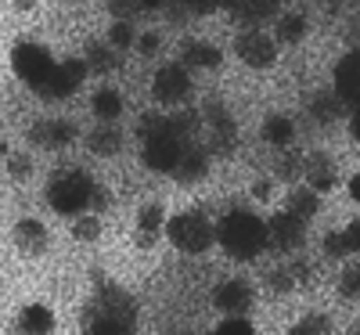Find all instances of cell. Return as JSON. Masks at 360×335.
I'll return each mask as SVG.
<instances>
[{
    "instance_id": "6da1fadb",
    "label": "cell",
    "mask_w": 360,
    "mask_h": 335,
    "mask_svg": "<svg viewBox=\"0 0 360 335\" xmlns=\"http://www.w3.org/2000/svg\"><path fill=\"white\" fill-rule=\"evenodd\" d=\"M83 335H134L137 328V303L127 289L119 285H101L86 299L79 314Z\"/></svg>"
},
{
    "instance_id": "7a4b0ae2",
    "label": "cell",
    "mask_w": 360,
    "mask_h": 335,
    "mask_svg": "<svg viewBox=\"0 0 360 335\" xmlns=\"http://www.w3.org/2000/svg\"><path fill=\"white\" fill-rule=\"evenodd\" d=\"M217 241L231 260L249 263L266 249V220L249 213V209H231L217 224Z\"/></svg>"
},
{
    "instance_id": "3957f363",
    "label": "cell",
    "mask_w": 360,
    "mask_h": 335,
    "mask_svg": "<svg viewBox=\"0 0 360 335\" xmlns=\"http://www.w3.org/2000/svg\"><path fill=\"white\" fill-rule=\"evenodd\" d=\"M94 188L98 180L83 173V170H62L51 177L47 184V202L54 213H62V217H83L90 209V198H94Z\"/></svg>"
},
{
    "instance_id": "277c9868",
    "label": "cell",
    "mask_w": 360,
    "mask_h": 335,
    "mask_svg": "<svg viewBox=\"0 0 360 335\" xmlns=\"http://www.w3.org/2000/svg\"><path fill=\"white\" fill-rule=\"evenodd\" d=\"M166 238L173 241V249L188 253V256H202L213 249L217 241V227L209 224V217H202L198 209H184L176 217L166 220Z\"/></svg>"
},
{
    "instance_id": "5b68a950",
    "label": "cell",
    "mask_w": 360,
    "mask_h": 335,
    "mask_svg": "<svg viewBox=\"0 0 360 335\" xmlns=\"http://www.w3.org/2000/svg\"><path fill=\"white\" fill-rule=\"evenodd\" d=\"M11 69H15V76H18L25 87L40 90V87L54 76L58 62H54V54H51L44 44H37V40H18L15 51H11Z\"/></svg>"
},
{
    "instance_id": "8992f818",
    "label": "cell",
    "mask_w": 360,
    "mask_h": 335,
    "mask_svg": "<svg viewBox=\"0 0 360 335\" xmlns=\"http://www.w3.org/2000/svg\"><path fill=\"white\" fill-rule=\"evenodd\" d=\"M184 148H188V141H180L176 134L162 130V134H155V137L141 141V163H144L148 170H155V173H169V177H173L180 156H184Z\"/></svg>"
},
{
    "instance_id": "52a82bcc",
    "label": "cell",
    "mask_w": 360,
    "mask_h": 335,
    "mask_svg": "<svg viewBox=\"0 0 360 335\" xmlns=\"http://www.w3.org/2000/svg\"><path fill=\"white\" fill-rule=\"evenodd\" d=\"M234 51L249 69H270L278 62V44L266 29H242V33L234 37Z\"/></svg>"
},
{
    "instance_id": "ba28073f",
    "label": "cell",
    "mask_w": 360,
    "mask_h": 335,
    "mask_svg": "<svg viewBox=\"0 0 360 335\" xmlns=\"http://www.w3.org/2000/svg\"><path fill=\"white\" fill-rule=\"evenodd\" d=\"M191 72L180 65V62H169L162 65L155 76H152V98L159 105H180V101H188L191 98Z\"/></svg>"
},
{
    "instance_id": "9c48e42d",
    "label": "cell",
    "mask_w": 360,
    "mask_h": 335,
    "mask_svg": "<svg viewBox=\"0 0 360 335\" xmlns=\"http://www.w3.org/2000/svg\"><path fill=\"white\" fill-rule=\"evenodd\" d=\"M266 246L274 253H299L307 246V224L295 220L292 213H274V217L266 220Z\"/></svg>"
},
{
    "instance_id": "30bf717a",
    "label": "cell",
    "mask_w": 360,
    "mask_h": 335,
    "mask_svg": "<svg viewBox=\"0 0 360 335\" xmlns=\"http://www.w3.org/2000/svg\"><path fill=\"white\" fill-rule=\"evenodd\" d=\"M213 307L224 317H249L256 307V289L245 278H231V282L213 289Z\"/></svg>"
},
{
    "instance_id": "8fae6325",
    "label": "cell",
    "mask_w": 360,
    "mask_h": 335,
    "mask_svg": "<svg viewBox=\"0 0 360 335\" xmlns=\"http://www.w3.org/2000/svg\"><path fill=\"white\" fill-rule=\"evenodd\" d=\"M90 76V69H86V62L83 58H65V62H58V69H54V76L37 90L40 98H47V101H58V98H72L76 90L83 87V80Z\"/></svg>"
},
{
    "instance_id": "7c38bea8",
    "label": "cell",
    "mask_w": 360,
    "mask_h": 335,
    "mask_svg": "<svg viewBox=\"0 0 360 335\" xmlns=\"http://www.w3.org/2000/svg\"><path fill=\"white\" fill-rule=\"evenodd\" d=\"M205 119H209V148L205 151L209 156H231L238 144V123L231 119V112L220 101H209Z\"/></svg>"
},
{
    "instance_id": "4fadbf2b",
    "label": "cell",
    "mask_w": 360,
    "mask_h": 335,
    "mask_svg": "<svg viewBox=\"0 0 360 335\" xmlns=\"http://www.w3.org/2000/svg\"><path fill=\"white\" fill-rule=\"evenodd\" d=\"M29 141L37 148H47V151H62L76 141V123L72 119H62V115H51V119H37L29 127Z\"/></svg>"
},
{
    "instance_id": "5bb4252c",
    "label": "cell",
    "mask_w": 360,
    "mask_h": 335,
    "mask_svg": "<svg viewBox=\"0 0 360 335\" xmlns=\"http://www.w3.org/2000/svg\"><path fill=\"white\" fill-rule=\"evenodd\" d=\"M11 241L22 256H44L51 249V231L44 227V220L37 217H22L11 231Z\"/></svg>"
},
{
    "instance_id": "9a60e30c",
    "label": "cell",
    "mask_w": 360,
    "mask_h": 335,
    "mask_svg": "<svg viewBox=\"0 0 360 335\" xmlns=\"http://www.w3.org/2000/svg\"><path fill=\"white\" fill-rule=\"evenodd\" d=\"M303 180H307V188L310 191H332L339 184V166L332 156H324V151H310L307 163H303Z\"/></svg>"
},
{
    "instance_id": "2e32d148",
    "label": "cell",
    "mask_w": 360,
    "mask_h": 335,
    "mask_svg": "<svg viewBox=\"0 0 360 335\" xmlns=\"http://www.w3.org/2000/svg\"><path fill=\"white\" fill-rule=\"evenodd\" d=\"M335 94L353 108L360 105V51H349L335 65Z\"/></svg>"
},
{
    "instance_id": "e0dca14e",
    "label": "cell",
    "mask_w": 360,
    "mask_h": 335,
    "mask_svg": "<svg viewBox=\"0 0 360 335\" xmlns=\"http://www.w3.org/2000/svg\"><path fill=\"white\" fill-rule=\"evenodd\" d=\"M205 177H209V151L202 144H188L184 156H180V163H176V170H173V180L184 184V188H191V184H202Z\"/></svg>"
},
{
    "instance_id": "ac0fdd59",
    "label": "cell",
    "mask_w": 360,
    "mask_h": 335,
    "mask_svg": "<svg viewBox=\"0 0 360 335\" xmlns=\"http://www.w3.org/2000/svg\"><path fill=\"white\" fill-rule=\"evenodd\" d=\"M234 22L245 25V29H263L266 22H278L281 15V4L278 0H242V4L231 8Z\"/></svg>"
},
{
    "instance_id": "d6986e66",
    "label": "cell",
    "mask_w": 360,
    "mask_h": 335,
    "mask_svg": "<svg viewBox=\"0 0 360 335\" xmlns=\"http://www.w3.org/2000/svg\"><path fill=\"white\" fill-rule=\"evenodd\" d=\"M224 62V51L217 44L209 40H188L184 47H180V65H184L188 72L191 69H217Z\"/></svg>"
},
{
    "instance_id": "ffe728a7",
    "label": "cell",
    "mask_w": 360,
    "mask_h": 335,
    "mask_svg": "<svg viewBox=\"0 0 360 335\" xmlns=\"http://www.w3.org/2000/svg\"><path fill=\"white\" fill-rule=\"evenodd\" d=\"M51 331H54V314L47 303H29L18 310L15 335H51Z\"/></svg>"
},
{
    "instance_id": "44dd1931",
    "label": "cell",
    "mask_w": 360,
    "mask_h": 335,
    "mask_svg": "<svg viewBox=\"0 0 360 335\" xmlns=\"http://www.w3.org/2000/svg\"><path fill=\"white\" fill-rule=\"evenodd\" d=\"M166 209H162V202H148V206H141L137 209V246H155V238H159V231L166 227Z\"/></svg>"
},
{
    "instance_id": "7402d4cb",
    "label": "cell",
    "mask_w": 360,
    "mask_h": 335,
    "mask_svg": "<svg viewBox=\"0 0 360 335\" xmlns=\"http://www.w3.org/2000/svg\"><path fill=\"white\" fill-rule=\"evenodd\" d=\"M285 213H292L295 220L310 224L317 213H321V195L310 191L307 184H292V191H288V198H285Z\"/></svg>"
},
{
    "instance_id": "603a6c76",
    "label": "cell",
    "mask_w": 360,
    "mask_h": 335,
    "mask_svg": "<svg viewBox=\"0 0 360 335\" xmlns=\"http://www.w3.org/2000/svg\"><path fill=\"white\" fill-rule=\"evenodd\" d=\"M310 115L317 119V123H335V119H342L349 112V105L335 94V90H317V94H310Z\"/></svg>"
},
{
    "instance_id": "cb8c5ba5",
    "label": "cell",
    "mask_w": 360,
    "mask_h": 335,
    "mask_svg": "<svg viewBox=\"0 0 360 335\" xmlns=\"http://www.w3.org/2000/svg\"><path fill=\"white\" fill-rule=\"evenodd\" d=\"M90 108H94V115L101 119V123H115L127 108V98H123V90H115V87H98Z\"/></svg>"
},
{
    "instance_id": "d4e9b609",
    "label": "cell",
    "mask_w": 360,
    "mask_h": 335,
    "mask_svg": "<svg viewBox=\"0 0 360 335\" xmlns=\"http://www.w3.org/2000/svg\"><path fill=\"white\" fill-rule=\"evenodd\" d=\"M307 15L303 11H281L278 22H274V44H299V40H307Z\"/></svg>"
},
{
    "instance_id": "484cf974",
    "label": "cell",
    "mask_w": 360,
    "mask_h": 335,
    "mask_svg": "<svg viewBox=\"0 0 360 335\" xmlns=\"http://www.w3.org/2000/svg\"><path fill=\"white\" fill-rule=\"evenodd\" d=\"M83 62H86V69L94 72V76H105V72H112L119 65V54H115V47H108V40L105 44L101 40H90Z\"/></svg>"
},
{
    "instance_id": "4316f807",
    "label": "cell",
    "mask_w": 360,
    "mask_h": 335,
    "mask_svg": "<svg viewBox=\"0 0 360 335\" xmlns=\"http://www.w3.org/2000/svg\"><path fill=\"white\" fill-rule=\"evenodd\" d=\"M86 148L94 151V156L112 159V156H119V151H123V134H119L112 123H105V127H98L94 134H86Z\"/></svg>"
},
{
    "instance_id": "83f0119b",
    "label": "cell",
    "mask_w": 360,
    "mask_h": 335,
    "mask_svg": "<svg viewBox=\"0 0 360 335\" xmlns=\"http://www.w3.org/2000/svg\"><path fill=\"white\" fill-rule=\"evenodd\" d=\"M263 141L274 144V148H288V144L295 141V123H292L288 115H281V112L266 115V119H263Z\"/></svg>"
},
{
    "instance_id": "f1b7e54d",
    "label": "cell",
    "mask_w": 360,
    "mask_h": 335,
    "mask_svg": "<svg viewBox=\"0 0 360 335\" xmlns=\"http://www.w3.org/2000/svg\"><path fill=\"white\" fill-rule=\"evenodd\" d=\"M288 335H332V317L328 314H307L288 328Z\"/></svg>"
},
{
    "instance_id": "f546056e",
    "label": "cell",
    "mask_w": 360,
    "mask_h": 335,
    "mask_svg": "<svg viewBox=\"0 0 360 335\" xmlns=\"http://www.w3.org/2000/svg\"><path fill=\"white\" fill-rule=\"evenodd\" d=\"M72 238L76 241H98L101 238V217L94 213H83V217L72 220Z\"/></svg>"
},
{
    "instance_id": "4dcf8cb0",
    "label": "cell",
    "mask_w": 360,
    "mask_h": 335,
    "mask_svg": "<svg viewBox=\"0 0 360 335\" xmlns=\"http://www.w3.org/2000/svg\"><path fill=\"white\" fill-rule=\"evenodd\" d=\"M137 44V33H134V22H112L108 25V47H115V51H127V47H134Z\"/></svg>"
},
{
    "instance_id": "1f68e13d",
    "label": "cell",
    "mask_w": 360,
    "mask_h": 335,
    "mask_svg": "<svg viewBox=\"0 0 360 335\" xmlns=\"http://www.w3.org/2000/svg\"><path fill=\"white\" fill-rule=\"evenodd\" d=\"M339 296L342 299H360V263H346L339 274Z\"/></svg>"
},
{
    "instance_id": "d6a6232c",
    "label": "cell",
    "mask_w": 360,
    "mask_h": 335,
    "mask_svg": "<svg viewBox=\"0 0 360 335\" xmlns=\"http://www.w3.org/2000/svg\"><path fill=\"white\" fill-rule=\"evenodd\" d=\"M166 130V112H144L141 119H137V137L141 141H148V137H155V134H162Z\"/></svg>"
},
{
    "instance_id": "836d02e7",
    "label": "cell",
    "mask_w": 360,
    "mask_h": 335,
    "mask_svg": "<svg viewBox=\"0 0 360 335\" xmlns=\"http://www.w3.org/2000/svg\"><path fill=\"white\" fill-rule=\"evenodd\" d=\"M266 289H270V292H278V296L295 292V278H292V270H288V267H274V270L266 274Z\"/></svg>"
},
{
    "instance_id": "e575fe53",
    "label": "cell",
    "mask_w": 360,
    "mask_h": 335,
    "mask_svg": "<svg viewBox=\"0 0 360 335\" xmlns=\"http://www.w3.org/2000/svg\"><path fill=\"white\" fill-rule=\"evenodd\" d=\"M155 4H144V0H112L108 11L119 15V22H130L134 15H144V11H152Z\"/></svg>"
},
{
    "instance_id": "d590c367",
    "label": "cell",
    "mask_w": 360,
    "mask_h": 335,
    "mask_svg": "<svg viewBox=\"0 0 360 335\" xmlns=\"http://www.w3.org/2000/svg\"><path fill=\"white\" fill-rule=\"evenodd\" d=\"M321 249H324V256H328V260H346V256H349L342 231H328V234H324V241H321Z\"/></svg>"
},
{
    "instance_id": "8d00e7d4",
    "label": "cell",
    "mask_w": 360,
    "mask_h": 335,
    "mask_svg": "<svg viewBox=\"0 0 360 335\" xmlns=\"http://www.w3.org/2000/svg\"><path fill=\"white\" fill-rule=\"evenodd\" d=\"M213 335H256V328H252L249 317H224L213 328Z\"/></svg>"
},
{
    "instance_id": "74e56055",
    "label": "cell",
    "mask_w": 360,
    "mask_h": 335,
    "mask_svg": "<svg viewBox=\"0 0 360 335\" xmlns=\"http://www.w3.org/2000/svg\"><path fill=\"white\" fill-rule=\"evenodd\" d=\"M29 173H33V159H29L25 151H18V156H8V177H11V180H29Z\"/></svg>"
},
{
    "instance_id": "f35d334b",
    "label": "cell",
    "mask_w": 360,
    "mask_h": 335,
    "mask_svg": "<svg viewBox=\"0 0 360 335\" xmlns=\"http://www.w3.org/2000/svg\"><path fill=\"white\" fill-rule=\"evenodd\" d=\"M134 47H137V54H141V58H152V54H159V51H162V37H159V33H141Z\"/></svg>"
},
{
    "instance_id": "ab89813d",
    "label": "cell",
    "mask_w": 360,
    "mask_h": 335,
    "mask_svg": "<svg viewBox=\"0 0 360 335\" xmlns=\"http://www.w3.org/2000/svg\"><path fill=\"white\" fill-rule=\"evenodd\" d=\"M342 238H346V249H349V256H353V253L360 256V217H353V220L342 227Z\"/></svg>"
},
{
    "instance_id": "60d3db41",
    "label": "cell",
    "mask_w": 360,
    "mask_h": 335,
    "mask_svg": "<svg viewBox=\"0 0 360 335\" xmlns=\"http://www.w3.org/2000/svg\"><path fill=\"white\" fill-rule=\"evenodd\" d=\"M252 198L256 202H270V198H274V180H256V184H252Z\"/></svg>"
},
{
    "instance_id": "b9f144b4",
    "label": "cell",
    "mask_w": 360,
    "mask_h": 335,
    "mask_svg": "<svg viewBox=\"0 0 360 335\" xmlns=\"http://www.w3.org/2000/svg\"><path fill=\"white\" fill-rule=\"evenodd\" d=\"M303 173V166H295V159H281V166H278V177L281 180H288V184H295V177Z\"/></svg>"
},
{
    "instance_id": "7bdbcfd3",
    "label": "cell",
    "mask_w": 360,
    "mask_h": 335,
    "mask_svg": "<svg viewBox=\"0 0 360 335\" xmlns=\"http://www.w3.org/2000/svg\"><path fill=\"white\" fill-rule=\"evenodd\" d=\"M105 206H108V195H105V188L98 184V188H94V198H90V209H94V217H101Z\"/></svg>"
},
{
    "instance_id": "ee69618b",
    "label": "cell",
    "mask_w": 360,
    "mask_h": 335,
    "mask_svg": "<svg viewBox=\"0 0 360 335\" xmlns=\"http://www.w3.org/2000/svg\"><path fill=\"white\" fill-rule=\"evenodd\" d=\"M349 127H353V137L360 144V105H353V112H349Z\"/></svg>"
},
{
    "instance_id": "f6af8a7d",
    "label": "cell",
    "mask_w": 360,
    "mask_h": 335,
    "mask_svg": "<svg viewBox=\"0 0 360 335\" xmlns=\"http://www.w3.org/2000/svg\"><path fill=\"white\" fill-rule=\"evenodd\" d=\"M349 195H353V202H360V173L349 177Z\"/></svg>"
},
{
    "instance_id": "bcb514c9",
    "label": "cell",
    "mask_w": 360,
    "mask_h": 335,
    "mask_svg": "<svg viewBox=\"0 0 360 335\" xmlns=\"http://www.w3.org/2000/svg\"><path fill=\"white\" fill-rule=\"evenodd\" d=\"M349 335H360V328H356V331H349Z\"/></svg>"
}]
</instances>
